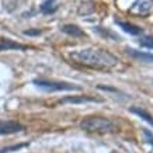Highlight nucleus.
Here are the masks:
<instances>
[{
	"label": "nucleus",
	"mask_w": 153,
	"mask_h": 153,
	"mask_svg": "<svg viewBox=\"0 0 153 153\" xmlns=\"http://www.w3.org/2000/svg\"><path fill=\"white\" fill-rule=\"evenodd\" d=\"M58 10V4L56 0H45L41 4V11L44 14H52Z\"/></svg>",
	"instance_id": "obj_12"
},
{
	"label": "nucleus",
	"mask_w": 153,
	"mask_h": 153,
	"mask_svg": "<svg viewBox=\"0 0 153 153\" xmlns=\"http://www.w3.org/2000/svg\"><path fill=\"white\" fill-rule=\"evenodd\" d=\"M62 31L70 37H74V38H79V37H86V33L83 30L79 27V25H74V24H65L62 27Z\"/></svg>",
	"instance_id": "obj_8"
},
{
	"label": "nucleus",
	"mask_w": 153,
	"mask_h": 153,
	"mask_svg": "<svg viewBox=\"0 0 153 153\" xmlns=\"http://www.w3.org/2000/svg\"><path fill=\"white\" fill-rule=\"evenodd\" d=\"M28 143H19V145H11V146H6V148L0 149V153H11V152H17L20 149L27 148Z\"/></svg>",
	"instance_id": "obj_14"
},
{
	"label": "nucleus",
	"mask_w": 153,
	"mask_h": 153,
	"mask_svg": "<svg viewBox=\"0 0 153 153\" xmlns=\"http://www.w3.org/2000/svg\"><path fill=\"white\" fill-rule=\"evenodd\" d=\"M117 24L129 35H139V34H142V28H139L138 25H134L131 23H125V21H118V20H117Z\"/></svg>",
	"instance_id": "obj_9"
},
{
	"label": "nucleus",
	"mask_w": 153,
	"mask_h": 153,
	"mask_svg": "<svg viewBox=\"0 0 153 153\" xmlns=\"http://www.w3.org/2000/svg\"><path fill=\"white\" fill-rule=\"evenodd\" d=\"M37 87L45 91H80L82 87L68 82H55V80H34Z\"/></svg>",
	"instance_id": "obj_3"
},
{
	"label": "nucleus",
	"mask_w": 153,
	"mask_h": 153,
	"mask_svg": "<svg viewBox=\"0 0 153 153\" xmlns=\"http://www.w3.org/2000/svg\"><path fill=\"white\" fill-rule=\"evenodd\" d=\"M152 10H153V0H136L132 4V7L129 9V13L132 16L145 17V16L152 13Z\"/></svg>",
	"instance_id": "obj_4"
},
{
	"label": "nucleus",
	"mask_w": 153,
	"mask_h": 153,
	"mask_svg": "<svg viewBox=\"0 0 153 153\" xmlns=\"http://www.w3.org/2000/svg\"><path fill=\"white\" fill-rule=\"evenodd\" d=\"M126 53L134 58V59H138L140 62H146V63H153V53H148V52H140L136 51V49H132V48H128L126 49Z\"/></svg>",
	"instance_id": "obj_7"
},
{
	"label": "nucleus",
	"mask_w": 153,
	"mask_h": 153,
	"mask_svg": "<svg viewBox=\"0 0 153 153\" xmlns=\"http://www.w3.org/2000/svg\"><path fill=\"white\" fill-rule=\"evenodd\" d=\"M88 6V1H84V3H82V4L79 6V10H77V11H79V14H82V16H87V14H91L94 11V10H96V7H94V3L91 6H90V7H87Z\"/></svg>",
	"instance_id": "obj_13"
},
{
	"label": "nucleus",
	"mask_w": 153,
	"mask_h": 153,
	"mask_svg": "<svg viewBox=\"0 0 153 153\" xmlns=\"http://www.w3.org/2000/svg\"><path fill=\"white\" fill-rule=\"evenodd\" d=\"M140 47L149 48V49H153V35H145L139 39Z\"/></svg>",
	"instance_id": "obj_15"
},
{
	"label": "nucleus",
	"mask_w": 153,
	"mask_h": 153,
	"mask_svg": "<svg viewBox=\"0 0 153 153\" xmlns=\"http://www.w3.org/2000/svg\"><path fill=\"white\" fill-rule=\"evenodd\" d=\"M60 104H84V102H102V98L90 97V96H73V97H66L60 100Z\"/></svg>",
	"instance_id": "obj_6"
},
{
	"label": "nucleus",
	"mask_w": 153,
	"mask_h": 153,
	"mask_svg": "<svg viewBox=\"0 0 153 153\" xmlns=\"http://www.w3.org/2000/svg\"><path fill=\"white\" fill-rule=\"evenodd\" d=\"M80 128L90 134H111L117 131L115 124L104 117H87L80 122Z\"/></svg>",
	"instance_id": "obj_2"
},
{
	"label": "nucleus",
	"mask_w": 153,
	"mask_h": 153,
	"mask_svg": "<svg viewBox=\"0 0 153 153\" xmlns=\"http://www.w3.org/2000/svg\"><path fill=\"white\" fill-rule=\"evenodd\" d=\"M131 112H132V114H136L138 117H140L143 121H146L148 124H150V125L153 126V115L152 114H149L146 110L139 108V107H132V108H131Z\"/></svg>",
	"instance_id": "obj_10"
},
{
	"label": "nucleus",
	"mask_w": 153,
	"mask_h": 153,
	"mask_svg": "<svg viewBox=\"0 0 153 153\" xmlns=\"http://www.w3.org/2000/svg\"><path fill=\"white\" fill-rule=\"evenodd\" d=\"M69 58L76 65L96 70H110L118 65V58L102 48H82L70 52Z\"/></svg>",
	"instance_id": "obj_1"
},
{
	"label": "nucleus",
	"mask_w": 153,
	"mask_h": 153,
	"mask_svg": "<svg viewBox=\"0 0 153 153\" xmlns=\"http://www.w3.org/2000/svg\"><path fill=\"white\" fill-rule=\"evenodd\" d=\"M3 7L7 11H14L19 7V0H3Z\"/></svg>",
	"instance_id": "obj_16"
},
{
	"label": "nucleus",
	"mask_w": 153,
	"mask_h": 153,
	"mask_svg": "<svg viewBox=\"0 0 153 153\" xmlns=\"http://www.w3.org/2000/svg\"><path fill=\"white\" fill-rule=\"evenodd\" d=\"M27 47H24L21 44L11 41V39H0V51H9V49H25Z\"/></svg>",
	"instance_id": "obj_11"
},
{
	"label": "nucleus",
	"mask_w": 153,
	"mask_h": 153,
	"mask_svg": "<svg viewBox=\"0 0 153 153\" xmlns=\"http://www.w3.org/2000/svg\"><path fill=\"white\" fill-rule=\"evenodd\" d=\"M143 135H145V139H146V142H148L149 145H152L153 146V134L150 132V131L148 129H143Z\"/></svg>",
	"instance_id": "obj_17"
},
{
	"label": "nucleus",
	"mask_w": 153,
	"mask_h": 153,
	"mask_svg": "<svg viewBox=\"0 0 153 153\" xmlns=\"http://www.w3.org/2000/svg\"><path fill=\"white\" fill-rule=\"evenodd\" d=\"M24 131V125L17 121H0V135H11Z\"/></svg>",
	"instance_id": "obj_5"
},
{
	"label": "nucleus",
	"mask_w": 153,
	"mask_h": 153,
	"mask_svg": "<svg viewBox=\"0 0 153 153\" xmlns=\"http://www.w3.org/2000/svg\"><path fill=\"white\" fill-rule=\"evenodd\" d=\"M41 33V30H27V31H24L25 35H39Z\"/></svg>",
	"instance_id": "obj_18"
}]
</instances>
